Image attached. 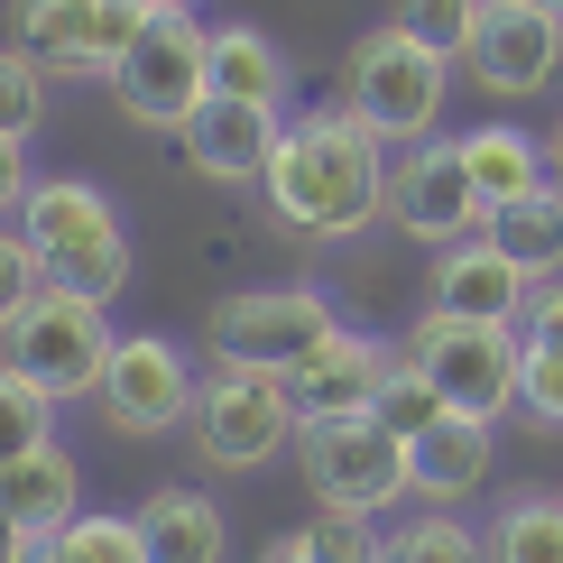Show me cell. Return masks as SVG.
Segmentation results:
<instances>
[{"label": "cell", "instance_id": "6da1fadb", "mask_svg": "<svg viewBox=\"0 0 563 563\" xmlns=\"http://www.w3.org/2000/svg\"><path fill=\"white\" fill-rule=\"evenodd\" d=\"M268 213L305 241H361L388 213V139L361 130V111H305L277 130V157L260 176Z\"/></svg>", "mask_w": 563, "mask_h": 563}, {"label": "cell", "instance_id": "7a4b0ae2", "mask_svg": "<svg viewBox=\"0 0 563 563\" xmlns=\"http://www.w3.org/2000/svg\"><path fill=\"white\" fill-rule=\"evenodd\" d=\"M19 231H29V250L46 260V287L121 305V287H130V231H121V203H111L92 176H37Z\"/></svg>", "mask_w": 563, "mask_h": 563}, {"label": "cell", "instance_id": "3957f363", "mask_svg": "<svg viewBox=\"0 0 563 563\" xmlns=\"http://www.w3.org/2000/svg\"><path fill=\"white\" fill-rule=\"evenodd\" d=\"M296 434H305V416L287 397V369L213 361V379H203V397H195V434H185V443L203 453V472L250 481V472H268Z\"/></svg>", "mask_w": 563, "mask_h": 563}, {"label": "cell", "instance_id": "277c9868", "mask_svg": "<svg viewBox=\"0 0 563 563\" xmlns=\"http://www.w3.org/2000/svg\"><path fill=\"white\" fill-rule=\"evenodd\" d=\"M443 92H453V56H434V46L407 37L397 19L369 29L351 46V65H342V111H361L369 139H434Z\"/></svg>", "mask_w": 563, "mask_h": 563}, {"label": "cell", "instance_id": "5b68a950", "mask_svg": "<svg viewBox=\"0 0 563 563\" xmlns=\"http://www.w3.org/2000/svg\"><path fill=\"white\" fill-rule=\"evenodd\" d=\"M296 472L314 489V508H342V518H379V508L416 499L407 434H388L379 416H323V426H305L296 434Z\"/></svg>", "mask_w": 563, "mask_h": 563}, {"label": "cell", "instance_id": "8992f818", "mask_svg": "<svg viewBox=\"0 0 563 563\" xmlns=\"http://www.w3.org/2000/svg\"><path fill=\"white\" fill-rule=\"evenodd\" d=\"M407 361H426V379L443 388V407H453V416L499 426V416L518 407V379H527V333H508V323L416 314L407 323Z\"/></svg>", "mask_w": 563, "mask_h": 563}, {"label": "cell", "instance_id": "52a82bcc", "mask_svg": "<svg viewBox=\"0 0 563 563\" xmlns=\"http://www.w3.org/2000/svg\"><path fill=\"white\" fill-rule=\"evenodd\" d=\"M121 111L139 130H185L203 102H213V29L195 10H157L148 37L130 46V65L111 75Z\"/></svg>", "mask_w": 563, "mask_h": 563}, {"label": "cell", "instance_id": "ba28073f", "mask_svg": "<svg viewBox=\"0 0 563 563\" xmlns=\"http://www.w3.org/2000/svg\"><path fill=\"white\" fill-rule=\"evenodd\" d=\"M111 305H92V296H65V287H46L29 314L10 323V342H0V361H19L29 379L56 397V407H75V397L102 388V361H111Z\"/></svg>", "mask_w": 563, "mask_h": 563}, {"label": "cell", "instance_id": "9c48e42d", "mask_svg": "<svg viewBox=\"0 0 563 563\" xmlns=\"http://www.w3.org/2000/svg\"><path fill=\"white\" fill-rule=\"evenodd\" d=\"M195 397H203V379H195V361H185V342H167V333H121V342H111V361H102L92 407H102L111 434L157 443V434L195 426Z\"/></svg>", "mask_w": 563, "mask_h": 563}, {"label": "cell", "instance_id": "30bf717a", "mask_svg": "<svg viewBox=\"0 0 563 563\" xmlns=\"http://www.w3.org/2000/svg\"><path fill=\"white\" fill-rule=\"evenodd\" d=\"M388 222L407 231L416 250H453V241H472V231H489V203H481L472 167H462V139H416L388 167Z\"/></svg>", "mask_w": 563, "mask_h": 563}, {"label": "cell", "instance_id": "8fae6325", "mask_svg": "<svg viewBox=\"0 0 563 563\" xmlns=\"http://www.w3.org/2000/svg\"><path fill=\"white\" fill-rule=\"evenodd\" d=\"M203 333H213V361L296 369L305 351L333 333V305H323V287H231Z\"/></svg>", "mask_w": 563, "mask_h": 563}, {"label": "cell", "instance_id": "7c38bea8", "mask_svg": "<svg viewBox=\"0 0 563 563\" xmlns=\"http://www.w3.org/2000/svg\"><path fill=\"white\" fill-rule=\"evenodd\" d=\"M462 65H472L481 92H499V102H536V92L563 75V10H545V0H489Z\"/></svg>", "mask_w": 563, "mask_h": 563}, {"label": "cell", "instance_id": "4fadbf2b", "mask_svg": "<svg viewBox=\"0 0 563 563\" xmlns=\"http://www.w3.org/2000/svg\"><path fill=\"white\" fill-rule=\"evenodd\" d=\"M388 369H397V342L361 333V323H333V333L287 369V397H296L305 426H323V416H369L379 388H388Z\"/></svg>", "mask_w": 563, "mask_h": 563}, {"label": "cell", "instance_id": "5bb4252c", "mask_svg": "<svg viewBox=\"0 0 563 563\" xmlns=\"http://www.w3.org/2000/svg\"><path fill=\"white\" fill-rule=\"evenodd\" d=\"M527 296H536V277L508 260L489 231H472V241H453V250H434L426 314H453V323H508V333H518V323H527Z\"/></svg>", "mask_w": 563, "mask_h": 563}, {"label": "cell", "instance_id": "9a60e30c", "mask_svg": "<svg viewBox=\"0 0 563 563\" xmlns=\"http://www.w3.org/2000/svg\"><path fill=\"white\" fill-rule=\"evenodd\" d=\"M277 130H287V121H277L268 102H231V92H213L176 139H185V157H195L213 185H260L268 157H277Z\"/></svg>", "mask_w": 563, "mask_h": 563}, {"label": "cell", "instance_id": "2e32d148", "mask_svg": "<svg viewBox=\"0 0 563 563\" xmlns=\"http://www.w3.org/2000/svg\"><path fill=\"white\" fill-rule=\"evenodd\" d=\"M407 472H416V499L426 508H462V499L489 489V472H499V434H489L481 416H443L434 434L407 443Z\"/></svg>", "mask_w": 563, "mask_h": 563}, {"label": "cell", "instance_id": "e0dca14e", "mask_svg": "<svg viewBox=\"0 0 563 563\" xmlns=\"http://www.w3.org/2000/svg\"><path fill=\"white\" fill-rule=\"evenodd\" d=\"M139 536H148V563H222V554H231V527H222L213 489H195V481L148 489Z\"/></svg>", "mask_w": 563, "mask_h": 563}, {"label": "cell", "instance_id": "ac0fdd59", "mask_svg": "<svg viewBox=\"0 0 563 563\" xmlns=\"http://www.w3.org/2000/svg\"><path fill=\"white\" fill-rule=\"evenodd\" d=\"M462 167H472V185H481L489 213H508V203H527L536 185H554L545 139L518 130V121H481V130H462Z\"/></svg>", "mask_w": 563, "mask_h": 563}, {"label": "cell", "instance_id": "d6986e66", "mask_svg": "<svg viewBox=\"0 0 563 563\" xmlns=\"http://www.w3.org/2000/svg\"><path fill=\"white\" fill-rule=\"evenodd\" d=\"M10 46L65 84H102V65H92V0H10Z\"/></svg>", "mask_w": 563, "mask_h": 563}, {"label": "cell", "instance_id": "ffe728a7", "mask_svg": "<svg viewBox=\"0 0 563 563\" xmlns=\"http://www.w3.org/2000/svg\"><path fill=\"white\" fill-rule=\"evenodd\" d=\"M75 499H84V472H75V453H65V443H37L29 462H10V472H0V508H10L29 536H56L65 518H84Z\"/></svg>", "mask_w": 563, "mask_h": 563}, {"label": "cell", "instance_id": "44dd1931", "mask_svg": "<svg viewBox=\"0 0 563 563\" xmlns=\"http://www.w3.org/2000/svg\"><path fill=\"white\" fill-rule=\"evenodd\" d=\"M489 241L518 260L536 287L545 277H563V185H536L527 203H508V213H489Z\"/></svg>", "mask_w": 563, "mask_h": 563}, {"label": "cell", "instance_id": "7402d4cb", "mask_svg": "<svg viewBox=\"0 0 563 563\" xmlns=\"http://www.w3.org/2000/svg\"><path fill=\"white\" fill-rule=\"evenodd\" d=\"M481 545H489V563H563V489H518L481 527Z\"/></svg>", "mask_w": 563, "mask_h": 563}, {"label": "cell", "instance_id": "603a6c76", "mask_svg": "<svg viewBox=\"0 0 563 563\" xmlns=\"http://www.w3.org/2000/svg\"><path fill=\"white\" fill-rule=\"evenodd\" d=\"M213 92H231V102H287V56L268 46V29H213Z\"/></svg>", "mask_w": 563, "mask_h": 563}, {"label": "cell", "instance_id": "cb8c5ba5", "mask_svg": "<svg viewBox=\"0 0 563 563\" xmlns=\"http://www.w3.org/2000/svg\"><path fill=\"white\" fill-rule=\"evenodd\" d=\"M379 563H489L481 527L453 518V508H416V518H397L379 536Z\"/></svg>", "mask_w": 563, "mask_h": 563}, {"label": "cell", "instance_id": "d4e9b609", "mask_svg": "<svg viewBox=\"0 0 563 563\" xmlns=\"http://www.w3.org/2000/svg\"><path fill=\"white\" fill-rule=\"evenodd\" d=\"M37 563H148V536H139V518L84 508V518H65V527L37 545Z\"/></svg>", "mask_w": 563, "mask_h": 563}, {"label": "cell", "instance_id": "484cf974", "mask_svg": "<svg viewBox=\"0 0 563 563\" xmlns=\"http://www.w3.org/2000/svg\"><path fill=\"white\" fill-rule=\"evenodd\" d=\"M56 416H65V407L29 379V369L0 361V472H10V462H29L37 443H56Z\"/></svg>", "mask_w": 563, "mask_h": 563}, {"label": "cell", "instance_id": "4316f807", "mask_svg": "<svg viewBox=\"0 0 563 563\" xmlns=\"http://www.w3.org/2000/svg\"><path fill=\"white\" fill-rule=\"evenodd\" d=\"M369 416H379L388 434L416 443V434H434L453 407H443V388L426 379V361H407V342H397V369H388V388H379V407H369Z\"/></svg>", "mask_w": 563, "mask_h": 563}, {"label": "cell", "instance_id": "83f0119b", "mask_svg": "<svg viewBox=\"0 0 563 563\" xmlns=\"http://www.w3.org/2000/svg\"><path fill=\"white\" fill-rule=\"evenodd\" d=\"M388 10H397V29L426 37L434 56H472V37H481V10H489V0H388Z\"/></svg>", "mask_w": 563, "mask_h": 563}, {"label": "cell", "instance_id": "f1b7e54d", "mask_svg": "<svg viewBox=\"0 0 563 563\" xmlns=\"http://www.w3.org/2000/svg\"><path fill=\"white\" fill-rule=\"evenodd\" d=\"M37 121H46V65L0 46V139H37Z\"/></svg>", "mask_w": 563, "mask_h": 563}, {"label": "cell", "instance_id": "f546056e", "mask_svg": "<svg viewBox=\"0 0 563 563\" xmlns=\"http://www.w3.org/2000/svg\"><path fill=\"white\" fill-rule=\"evenodd\" d=\"M37 296H46V260L29 250V231H19V222H0V342H10V323L29 314Z\"/></svg>", "mask_w": 563, "mask_h": 563}, {"label": "cell", "instance_id": "4dcf8cb0", "mask_svg": "<svg viewBox=\"0 0 563 563\" xmlns=\"http://www.w3.org/2000/svg\"><path fill=\"white\" fill-rule=\"evenodd\" d=\"M314 563H379V518H342V508H314L296 527Z\"/></svg>", "mask_w": 563, "mask_h": 563}, {"label": "cell", "instance_id": "1f68e13d", "mask_svg": "<svg viewBox=\"0 0 563 563\" xmlns=\"http://www.w3.org/2000/svg\"><path fill=\"white\" fill-rule=\"evenodd\" d=\"M148 19H157V0H92V65H102V84L130 65V46L148 37Z\"/></svg>", "mask_w": 563, "mask_h": 563}, {"label": "cell", "instance_id": "d6a6232c", "mask_svg": "<svg viewBox=\"0 0 563 563\" xmlns=\"http://www.w3.org/2000/svg\"><path fill=\"white\" fill-rule=\"evenodd\" d=\"M518 416L536 434H563V351L527 342V379H518Z\"/></svg>", "mask_w": 563, "mask_h": 563}, {"label": "cell", "instance_id": "836d02e7", "mask_svg": "<svg viewBox=\"0 0 563 563\" xmlns=\"http://www.w3.org/2000/svg\"><path fill=\"white\" fill-rule=\"evenodd\" d=\"M37 195V167H29V139H0V222H19Z\"/></svg>", "mask_w": 563, "mask_h": 563}, {"label": "cell", "instance_id": "e575fe53", "mask_svg": "<svg viewBox=\"0 0 563 563\" xmlns=\"http://www.w3.org/2000/svg\"><path fill=\"white\" fill-rule=\"evenodd\" d=\"M518 333H527V342H554V351H563V277H545V287L527 296V323H518Z\"/></svg>", "mask_w": 563, "mask_h": 563}, {"label": "cell", "instance_id": "d590c367", "mask_svg": "<svg viewBox=\"0 0 563 563\" xmlns=\"http://www.w3.org/2000/svg\"><path fill=\"white\" fill-rule=\"evenodd\" d=\"M37 545H46V536H29L10 508H0V563H37Z\"/></svg>", "mask_w": 563, "mask_h": 563}, {"label": "cell", "instance_id": "8d00e7d4", "mask_svg": "<svg viewBox=\"0 0 563 563\" xmlns=\"http://www.w3.org/2000/svg\"><path fill=\"white\" fill-rule=\"evenodd\" d=\"M260 563H314V554H305V536H268V554Z\"/></svg>", "mask_w": 563, "mask_h": 563}, {"label": "cell", "instance_id": "74e56055", "mask_svg": "<svg viewBox=\"0 0 563 563\" xmlns=\"http://www.w3.org/2000/svg\"><path fill=\"white\" fill-rule=\"evenodd\" d=\"M545 167H554V185H563V121L545 130Z\"/></svg>", "mask_w": 563, "mask_h": 563}, {"label": "cell", "instance_id": "f35d334b", "mask_svg": "<svg viewBox=\"0 0 563 563\" xmlns=\"http://www.w3.org/2000/svg\"><path fill=\"white\" fill-rule=\"evenodd\" d=\"M157 10H195V0H157Z\"/></svg>", "mask_w": 563, "mask_h": 563}, {"label": "cell", "instance_id": "ab89813d", "mask_svg": "<svg viewBox=\"0 0 563 563\" xmlns=\"http://www.w3.org/2000/svg\"><path fill=\"white\" fill-rule=\"evenodd\" d=\"M545 10H563V0H545Z\"/></svg>", "mask_w": 563, "mask_h": 563}]
</instances>
